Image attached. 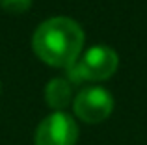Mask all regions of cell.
<instances>
[{
    "label": "cell",
    "mask_w": 147,
    "mask_h": 145,
    "mask_svg": "<svg viewBox=\"0 0 147 145\" xmlns=\"http://www.w3.org/2000/svg\"><path fill=\"white\" fill-rule=\"evenodd\" d=\"M119 58L114 48L106 45L91 47L80 60H76L69 69L73 80H106L117 69Z\"/></svg>",
    "instance_id": "cell-2"
},
{
    "label": "cell",
    "mask_w": 147,
    "mask_h": 145,
    "mask_svg": "<svg viewBox=\"0 0 147 145\" xmlns=\"http://www.w3.org/2000/svg\"><path fill=\"white\" fill-rule=\"evenodd\" d=\"M78 127L65 112H54L45 117L36 130V145H75Z\"/></svg>",
    "instance_id": "cell-3"
},
{
    "label": "cell",
    "mask_w": 147,
    "mask_h": 145,
    "mask_svg": "<svg viewBox=\"0 0 147 145\" xmlns=\"http://www.w3.org/2000/svg\"><path fill=\"white\" fill-rule=\"evenodd\" d=\"M71 86L65 78H52L45 87V101L50 108L54 110H63L71 101Z\"/></svg>",
    "instance_id": "cell-5"
},
{
    "label": "cell",
    "mask_w": 147,
    "mask_h": 145,
    "mask_svg": "<svg viewBox=\"0 0 147 145\" xmlns=\"http://www.w3.org/2000/svg\"><path fill=\"white\" fill-rule=\"evenodd\" d=\"M32 4V0H0V6L9 13H22Z\"/></svg>",
    "instance_id": "cell-6"
},
{
    "label": "cell",
    "mask_w": 147,
    "mask_h": 145,
    "mask_svg": "<svg viewBox=\"0 0 147 145\" xmlns=\"http://www.w3.org/2000/svg\"><path fill=\"white\" fill-rule=\"evenodd\" d=\"M75 113L86 123H100L114 110V99L104 87H86L75 99Z\"/></svg>",
    "instance_id": "cell-4"
},
{
    "label": "cell",
    "mask_w": 147,
    "mask_h": 145,
    "mask_svg": "<svg viewBox=\"0 0 147 145\" xmlns=\"http://www.w3.org/2000/svg\"><path fill=\"white\" fill-rule=\"evenodd\" d=\"M34 50L54 67H71L84 45V32L73 19L52 17L41 22L34 34Z\"/></svg>",
    "instance_id": "cell-1"
}]
</instances>
